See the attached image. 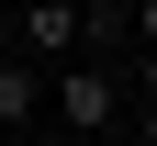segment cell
<instances>
[{
    "label": "cell",
    "instance_id": "1",
    "mask_svg": "<svg viewBox=\"0 0 157 146\" xmlns=\"http://www.w3.org/2000/svg\"><path fill=\"white\" fill-rule=\"evenodd\" d=\"M45 101H56V124H67V135L101 146V135H112V112H124V79H112V68H56V79H45Z\"/></svg>",
    "mask_w": 157,
    "mask_h": 146
},
{
    "label": "cell",
    "instance_id": "2",
    "mask_svg": "<svg viewBox=\"0 0 157 146\" xmlns=\"http://www.w3.org/2000/svg\"><path fill=\"white\" fill-rule=\"evenodd\" d=\"M34 112H45V68L0 56V135H11V124H34Z\"/></svg>",
    "mask_w": 157,
    "mask_h": 146
},
{
    "label": "cell",
    "instance_id": "3",
    "mask_svg": "<svg viewBox=\"0 0 157 146\" xmlns=\"http://www.w3.org/2000/svg\"><path fill=\"white\" fill-rule=\"evenodd\" d=\"M135 112H157V56H135Z\"/></svg>",
    "mask_w": 157,
    "mask_h": 146
},
{
    "label": "cell",
    "instance_id": "4",
    "mask_svg": "<svg viewBox=\"0 0 157 146\" xmlns=\"http://www.w3.org/2000/svg\"><path fill=\"white\" fill-rule=\"evenodd\" d=\"M124 34H146V56H157V0H135V11H124Z\"/></svg>",
    "mask_w": 157,
    "mask_h": 146
},
{
    "label": "cell",
    "instance_id": "5",
    "mask_svg": "<svg viewBox=\"0 0 157 146\" xmlns=\"http://www.w3.org/2000/svg\"><path fill=\"white\" fill-rule=\"evenodd\" d=\"M124 135H135V146H157V112H135V124H124Z\"/></svg>",
    "mask_w": 157,
    "mask_h": 146
},
{
    "label": "cell",
    "instance_id": "6",
    "mask_svg": "<svg viewBox=\"0 0 157 146\" xmlns=\"http://www.w3.org/2000/svg\"><path fill=\"white\" fill-rule=\"evenodd\" d=\"M0 56H11V23H0Z\"/></svg>",
    "mask_w": 157,
    "mask_h": 146
},
{
    "label": "cell",
    "instance_id": "7",
    "mask_svg": "<svg viewBox=\"0 0 157 146\" xmlns=\"http://www.w3.org/2000/svg\"><path fill=\"white\" fill-rule=\"evenodd\" d=\"M101 146H135V135H101Z\"/></svg>",
    "mask_w": 157,
    "mask_h": 146
},
{
    "label": "cell",
    "instance_id": "8",
    "mask_svg": "<svg viewBox=\"0 0 157 146\" xmlns=\"http://www.w3.org/2000/svg\"><path fill=\"white\" fill-rule=\"evenodd\" d=\"M0 146H23V135H0Z\"/></svg>",
    "mask_w": 157,
    "mask_h": 146
}]
</instances>
